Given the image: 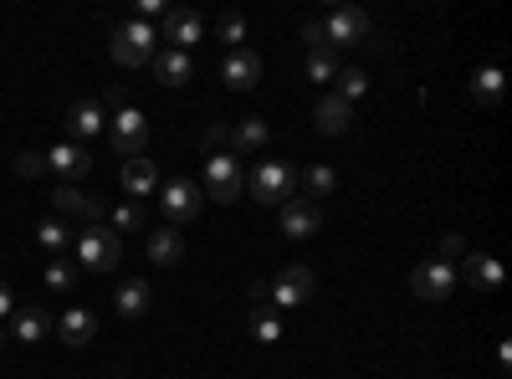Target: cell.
I'll return each instance as SVG.
<instances>
[{"mask_svg": "<svg viewBox=\"0 0 512 379\" xmlns=\"http://www.w3.org/2000/svg\"><path fill=\"white\" fill-rule=\"evenodd\" d=\"M108 144L123 154V159H139L144 154V144H149V118L128 103L123 93H113V118H108Z\"/></svg>", "mask_w": 512, "mask_h": 379, "instance_id": "cell-1", "label": "cell"}, {"mask_svg": "<svg viewBox=\"0 0 512 379\" xmlns=\"http://www.w3.org/2000/svg\"><path fill=\"white\" fill-rule=\"evenodd\" d=\"M246 190H251V200L256 205H287L292 195H297V164H287V159H267V164H256L251 170V180H246Z\"/></svg>", "mask_w": 512, "mask_h": 379, "instance_id": "cell-2", "label": "cell"}, {"mask_svg": "<svg viewBox=\"0 0 512 379\" xmlns=\"http://www.w3.org/2000/svg\"><path fill=\"white\" fill-rule=\"evenodd\" d=\"M72 251H77V262L88 267V272H118L123 262V241L113 236V226H82V236H72Z\"/></svg>", "mask_w": 512, "mask_h": 379, "instance_id": "cell-3", "label": "cell"}, {"mask_svg": "<svg viewBox=\"0 0 512 379\" xmlns=\"http://www.w3.org/2000/svg\"><path fill=\"white\" fill-rule=\"evenodd\" d=\"M154 41H159L154 26L134 16V21H118V26H113L108 52H113L118 67H149V62H154Z\"/></svg>", "mask_w": 512, "mask_h": 379, "instance_id": "cell-4", "label": "cell"}, {"mask_svg": "<svg viewBox=\"0 0 512 379\" xmlns=\"http://www.w3.org/2000/svg\"><path fill=\"white\" fill-rule=\"evenodd\" d=\"M200 185L190 175H175V180H159V210H164V221L169 226H185L200 216Z\"/></svg>", "mask_w": 512, "mask_h": 379, "instance_id": "cell-5", "label": "cell"}, {"mask_svg": "<svg viewBox=\"0 0 512 379\" xmlns=\"http://www.w3.org/2000/svg\"><path fill=\"white\" fill-rule=\"evenodd\" d=\"M318 26H323V47H328V52H333V47H354V41L374 36V26H369V16H364L359 6H333Z\"/></svg>", "mask_w": 512, "mask_h": 379, "instance_id": "cell-6", "label": "cell"}, {"mask_svg": "<svg viewBox=\"0 0 512 379\" xmlns=\"http://www.w3.org/2000/svg\"><path fill=\"white\" fill-rule=\"evenodd\" d=\"M313 292H318V272H313V267H282L277 282H267V298H272L277 313H282V308H303Z\"/></svg>", "mask_w": 512, "mask_h": 379, "instance_id": "cell-7", "label": "cell"}, {"mask_svg": "<svg viewBox=\"0 0 512 379\" xmlns=\"http://www.w3.org/2000/svg\"><path fill=\"white\" fill-rule=\"evenodd\" d=\"M241 190H246V180H241L236 154H210L205 159V195L216 200V205H236Z\"/></svg>", "mask_w": 512, "mask_h": 379, "instance_id": "cell-8", "label": "cell"}, {"mask_svg": "<svg viewBox=\"0 0 512 379\" xmlns=\"http://www.w3.org/2000/svg\"><path fill=\"white\" fill-rule=\"evenodd\" d=\"M410 287H415V298H425V303H446L451 292H456V267L431 257V262H420L410 272Z\"/></svg>", "mask_w": 512, "mask_h": 379, "instance_id": "cell-9", "label": "cell"}, {"mask_svg": "<svg viewBox=\"0 0 512 379\" xmlns=\"http://www.w3.org/2000/svg\"><path fill=\"white\" fill-rule=\"evenodd\" d=\"M277 221H282V236H287V241H308V236H318V226H323V205H313L308 195H292V200L277 210Z\"/></svg>", "mask_w": 512, "mask_h": 379, "instance_id": "cell-10", "label": "cell"}, {"mask_svg": "<svg viewBox=\"0 0 512 379\" xmlns=\"http://www.w3.org/2000/svg\"><path fill=\"white\" fill-rule=\"evenodd\" d=\"M246 323H251V339H256V344H277V339H282V313H277L272 298H267V282H251Z\"/></svg>", "mask_w": 512, "mask_h": 379, "instance_id": "cell-11", "label": "cell"}, {"mask_svg": "<svg viewBox=\"0 0 512 379\" xmlns=\"http://www.w3.org/2000/svg\"><path fill=\"white\" fill-rule=\"evenodd\" d=\"M52 210H57V221H82V226L103 221V200H93L88 190H77V185H57L52 190Z\"/></svg>", "mask_w": 512, "mask_h": 379, "instance_id": "cell-12", "label": "cell"}, {"mask_svg": "<svg viewBox=\"0 0 512 379\" xmlns=\"http://www.w3.org/2000/svg\"><path fill=\"white\" fill-rule=\"evenodd\" d=\"M103 129H108V103H98V98H77V103L67 108V134H72V144L93 139V134H103Z\"/></svg>", "mask_w": 512, "mask_h": 379, "instance_id": "cell-13", "label": "cell"}, {"mask_svg": "<svg viewBox=\"0 0 512 379\" xmlns=\"http://www.w3.org/2000/svg\"><path fill=\"white\" fill-rule=\"evenodd\" d=\"M456 282H461V287H477V292H497V287H502V262L487 257V251H466Z\"/></svg>", "mask_w": 512, "mask_h": 379, "instance_id": "cell-14", "label": "cell"}, {"mask_svg": "<svg viewBox=\"0 0 512 379\" xmlns=\"http://www.w3.org/2000/svg\"><path fill=\"white\" fill-rule=\"evenodd\" d=\"M149 308H154V287H149V282L128 277V282L113 287V313H118V318L139 323V318H149Z\"/></svg>", "mask_w": 512, "mask_h": 379, "instance_id": "cell-15", "label": "cell"}, {"mask_svg": "<svg viewBox=\"0 0 512 379\" xmlns=\"http://www.w3.org/2000/svg\"><path fill=\"white\" fill-rule=\"evenodd\" d=\"M221 82L226 88H236V93H251L256 82H262V57L256 52H226V62H221Z\"/></svg>", "mask_w": 512, "mask_h": 379, "instance_id": "cell-16", "label": "cell"}, {"mask_svg": "<svg viewBox=\"0 0 512 379\" xmlns=\"http://www.w3.org/2000/svg\"><path fill=\"white\" fill-rule=\"evenodd\" d=\"M200 16L195 11H185V6H169V16H164V41H169V52H190L195 41H200Z\"/></svg>", "mask_w": 512, "mask_h": 379, "instance_id": "cell-17", "label": "cell"}, {"mask_svg": "<svg viewBox=\"0 0 512 379\" xmlns=\"http://www.w3.org/2000/svg\"><path fill=\"white\" fill-rule=\"evenodd\" d=\"M313 123H318V134L338 139V134H349V129H354V108H349L344 98L323 93V98H318V108H313Z\"/></svg>", "mask_w": 512, "mask_h": 379, "instance_id": "cell-18", "label": "cell"}, {"mask_svg": "<svg viewBox=\"0 0 512 379\" xmlns=\"http://www.w3.org/2000/svg\"><path fill=\"white\" fill-rule=\"evenodd\" d=\"M47 170H57L62 175V185H72V180H82V175H88L93 170V154L88 149H82V144H57L52 154H47Z\"/></svg>", "mask_w": 512, "mask_h": 379, "instance_id": "cell-19", "label": "cell"}, {"mask_svg": "<svg viewBox=\"0 0 512 379\" xmlns=\"http://www.w3.org/2000/svg\"><path fill=\"white\" fill-rule=\"evenodd\" d=\"M93 333H98V313H88V308H67V313L57 318V339H62L67 349L93 344Z\"/></svg>", "mask_w": 512, "mask_h": 379, "instance_id": "cell-20", "label": "cell"}, {"mask_svg": "<svg viewBox=\"0 0 512 379\" xmlns=\"http://www.w3.org/2000/svg\"><path fill=\"white\" fill-rule=\"evenodd\" d=\"M154 77L164 82V88H185V82L195 77V57L190 52H154Z\"/></svg>", "mask_w": 512, "mask_h": 379, "instance_id": "cell-21", "label": "cell"}, {"mask_svg": "<svg viewBox=\"0 0 512 379\" xmlns=\"http://www.w3.org/2000/svg\"><path fill=\"white\" fill-rule=\"evenodd\" d=\"M123 190L134 195V200L154 195V190H159V164H154L149 154H139V159H128V164H123Z\"/></svg>", "mask_w": 512, "mask_h": 379, "instance_id": "cell-22", "label": "cell"}, {"mask_svg": "<svg viewBox=\"0 0 512 379\" xmlns=\"http://www.w3.org/2000/svg\"><path fill=\"white\" fill-rule=\"evenodd\" d=\"M180 257H185V236H180L175 226H164V231L149 236V262H154V267H175Z\"/></svg>", "mask_w": 512, "mask_h": 379, "instance_id": "cell-23", "label": "cell"}, {"mask_svg": "<svg viewBox=\"0 0 512 379\" xmlns=\"http://www.w3.org/2000/svg\"><path fill=\"white\" fill-rule=\"evenodd\" d=\"M297 185L308 190L313 205H323V200L338 190V175H333V164H308V170H297Z\"/></svg>", "mask_w": 512, "mask_h": 379, "instance_id": "cell-24", "label": "cell"}, {"mask_svg": "<svg viewBox=\"0 0 512 379\" xmlns=\"http://www.w3.org/2000/svg\"><path fill=\"white\" fill-rule=\"evenodd\" d=\"M267 144V123L262 118H241L231 123V154H256Z\"/></svg>", "mask_w": 512, "mask_h": 379, "instance_id": "cell-25", "label": "cell"}, {"mask_svg": "<svg viewBox=\"0 0 512 379\" xmlns=\"http://www.w3.org/2000/svg\"><path fill=\"white\" fill-rule=\"evenodd\" d=\"M47 333H52V318L41 308H21L16 323H11V339H21V344H36V339H47Z\"/></svg>", "mask_w": 512, "mask_h": 379, "instance_id": "cell-26", "label": "cell"}, {"mask_svg": "<svg viewBox=\"0 0 512 379\" xmlns=\"http://www.w3.org/2000/svg\"><path fill=\"white\" fill-rule=\"evenodd\" d=\"M36 246H41V251H52V257H62V251L72 246V226H67V221H57V216L36 221Z\"/></svg>", "mask_w": 512, "mask_h": 379, "instance_id": "cell-27", "label": "cell"}, {"mask_svg": "<svg viewBox=\"0 0 512 379\" xmlns=\"http://www.w3.org/2000/svg\"><path fill=\"white\" fill-rule=\"evenodd\" d=\"M472 98L477 103H502V67L497 62H487V67H477V77H472Z\"/></svg>", "mask_w": 512, "mask_h": 379, "instance_id": "cell-28", "label": "cell"}, {"mask_svg": "<svg viewBox=\"0 0 512 379\" xmlns=\"http://www.w3.org/2000/svg\"><path fill=\"white\" fill-rule=\"evenodd\" d=\"M333 82H338V88H333V98H344L349 108H354V103L369 93V77H364L359 67H338V77H333Z\"/></svg>", "mask_w": 512, "mask_h": 379, "instance_id": "cell-29", "label": "cell"}, {"mask_svg": "<svg viewBox=\"0 0 512 379\" xmlns=\"http://www.w3.org/2000/svg\"><path fill=\"white\" fill-rule=\"evenodd\" d=\"M200 154H231V123H210V129L200 134Z\"/></svg>", "mask_w": 512, "mask_h": 379, "instance_id": "cell-30", "label": "cell"}, {"mask_svg": "<svg viewBox=\"0 0 512 379\" xmlns=\"http://www.w3.org/2000/svg\"><path fill=\"white\" fill-rule=\"evenodd\" d=\"M308 77H313V82H333V77H338V57H333L328 47H313V52H308Z\"/></svg>", "mask_w": 512, "mask_h": 379, "instance_id": "cell-31", "label": "cell"}, {"mask_svg": "<svg viewBox=\"0 0 512 379\" xmlns=\"http://www.w3.org/2000/svg\"><path fill=\"white\" fill-rule=\"evenodd\" d=\"M144 231V210L139 205H113V236H134Z\"/></svg>", "mask_w": 512, "mask_h": 379, "instance_id": "cell-32", "label": "cell"}, {"mask_svg": "<svg viewBox=\"0 0 512 379\" xmlns=\"http://www.w3.org/2000/svg\"><path fill=\"white\" fill-rule=\"evenodd\" d=\"M11 170H16L21 180H41V175H47V154H41V149H21Z\"/></svg>", "mask_w": 512, "mask_h": 379, "instance_id": "cell-33", "label": "cell"}, {"mask_svg": "<svg viewBox=\"0 0 512 379\" xmlns=\"http://www.w3.org/2000/svg\"><path fill=\"white\" fill-rule=\"evenodd\" d=\"M47 287H52V292H67V287H77V272H72V262H52V267H47Z\"/></svg>", "mask_w": 512, "mask_h": 379, "instance_id": "cell-34", "label": "cell"}, {"mask_svg": "<svg viewBox=\"0 0 512 379\" xmlns=\"http://www.w3.org/2000/svg\"><path fill=\"white\" fill-rule=\"evenodd\" d=\"M221 41L231 52H241V41H246V21L241 16H221Z\"/></svg>", "mask_w": 512, "mask_h": 379, "instance_id": "cell-35", "label": "cell"}, {"mask_svg": "<svg viewBox=\"0 0 512 379\" xmlns=\"http://www.w3.org/2000/svg\"><path fill=\"white\" fill-rule=\"evenodd\" d=\"M456 257H466V241H461L456 231H446V236H441V251H436V262H456Z\"/></svg>", "mask_w": 512, "mask_h": 379, "instance_id": "cell-36", "label": "cell"}, {"mask_svg": "<svg viewBox=\"0 0 512 379\" xmlns=\"http://www.w3.org/2000/svg\"><path fill=\"white\" fill-rule=\"evenodd\" d=\"M169 16V0H139V21H164Z\"/></svg>", "mask_w": 512, "mask_h": 379, "instance_id": "cell-37", "label": "cell"}, {"mask_svg": "<svg viewBox=\"0 0 512 379\" xmlns=\"http://www.w3.org/2000/svg\"><path fill=\"white\" fill-rule=\"evenodd\" d=\"M11 313H16V292H11L6 282H0V323H6Z\"/></svg>", "mask_w": 512, "mask_h": 379, "instance_id": "cell-38", "label": "cell"}, {"mask_svg": "<svg viewBox=\"0 0 512 379\" xmlns=\"http://www.w3.org/2000/svg\"><path fill=\"white\" fill-rule=\"evenodd\" d=\"M303 41H308V52H313V47H323V26H318V21H308V26H303Z\"/></svg>", "mask_w": 512, "mask_h": 379, "instance_id": "cell-39", "label": "cell"}, {"mask_svg": "<svg viewBox=\"0 0 512 379\" xmlns=\"http://www.w3.org/2000/svg\"><path fill=\"white\" fill-rule=\"evenodd\" d=\"M6 339H11V328H6V323H0V349H6Z\"/></svg>", "mask_w": 512, "mask_h": 379, "instance_id": "cell-40", "label": "cell"}]
</instances>
